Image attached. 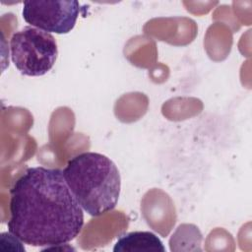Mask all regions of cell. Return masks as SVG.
<instances>
[{
  "label": "cell",
  "instance_id": "cell-1",
  "mask_svg": "<svg viewBox=\"0 0 252 252\" xmlns=\"http://www.w3.org/2000/svg\"><path fill=\"white\" fill-rule=\"evenodd\" d=\"M9 211L8 231L42 250L67 244L84 225V210L58 168H27L10 189Z\"/></svg>",
  "mask_w": 252,
  "mask_h": 252
},
{
  "label": "cell",
  "instance_id": "cell-2",
  "mask_svg": "<svg viewBox=\"0 0 252 252\" xmlns=\"http://www.w3.org/2000/svg\"><path fill=\"white\" fill-rule=\"evenodd\" d=\"M63 176L82 209L90 216H102L117 205L120 172L106 156L94 152L79 154L68 160Z\"/></svg>",
  "mask_w": 252,
  "mask_h": 252
},
{
  "label": "cell",
  "instance_id": "cell-3",
  "mask_svg": "<svg viewBox=\"0 0 252 252\" xmlns=\"http://www.w3.org/2000/svg\"><path fill=\"white\" fill-rule=\"evenodd\" d=\"M10 50L15 67L23 75L30 77L43 76L49 72L58 55L55 37L32 26L13 33Z\"/></svg>",
  "mask_w": 252,
  "mask_h": 252
},
{
  "label": "cell",
  "instance_id": "cell-4",
  "mask_svg": "<svg viewBox=\"0 0 252 252\" xmlns=\"http://www.w3.org/2000/svg\"><path fill=\"white\" fill-rule=\"evenodd\" d=\"M79 12L80 3L77 0H27L22 14L33 28L64 34L74 29Z\"/></svg>",
  "mask_w": 252,
  "mask_h": 252
},
{
  "label": "cell",
  "instance_id": "cell-5",
  "mask_svg": "<svg viewBox=\"0 0 252 252\" xmlns=\"http://www.w3.org/2000/svg\"><path fill=\"white\" fill-rule=\"evenodd\" d=\"M114 252H164L161 240L151 231H133L122 235L113 247Z\"/></svg>",
  "mask_w": 252,
  "mask_h": 252
}]
</instances>
